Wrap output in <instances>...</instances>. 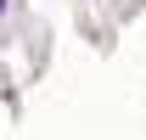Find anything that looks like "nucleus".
Masks as SVG:
<instances>
[{
  "label": "nucleus",
  "mask_w": 146,
  "mask_h": 140,
  "mask_svg": "<svg viewBox=\"0 0 146 140\" xmlns=\"http://www.w3.org/2000/svg\"><path fill=\"white\" fill-rule=\"evenodd\" d=\"M6 11H11V0H0V17H6Z\"/></svg>",
  "instance_id": "f257e3e1"
}]
</instances>
